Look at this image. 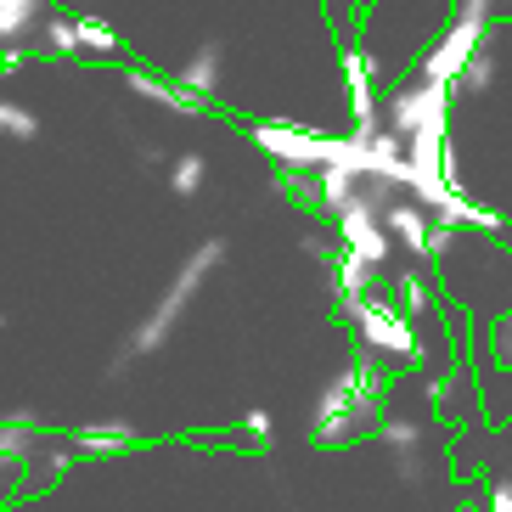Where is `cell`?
<instances>
[{
    "instance_id": "cell-4",
    "label": "cell",
    "mask_w": 512,
    "mask_h": 512,
    "mask_svg": "<svg viewBox=\"0 0 512 512\" xmlns=\"http://www.w3.org/2000/svg\"><path fill=\"white\" fill-rule=\"evenodd\" d=\"M389 299L400 304V316H411V321L434 316V310H439L434 271H428V265H406V271H394L389 276Z\"/></svg>"
},
{
    "instance_id": "cell-5",
    "label": "cell",
    "mask_w": 512,
    "mask_h": 512,
    "mask_svg": "<svg viewBox=\"0 0 512 512\" xmlns=\"http://www.w3.org/2000/svg\"><path fill=\"white\" fill-rule=\"evenodd\" d=\"M479 372H490V366H512V310H501L490 327L479 332Z\"/></svg>"
},
{
    "instance_id": "cell-6",
    "label": "cell",
    "mask_w": 512,
    "mask_h": 512,
    "mask_svg": "<svg viewBox=\"0 0 512 512\" xmlns=\"http://www.w3.org/2000/svg\"><path fill=\"white\" fill-rule=\"evenodd\" d=\"M484 512H512V479H501V473H484Z\"/></svg>"
},
{
    "instance_id": "cell-2",
    "label": "cell",
    "mask_w": 512,
    "mask_h": 512,
    "mask_svg": "<svg viewBox=\"0 0 512 512\" xmlns=\"http://www.w3.org/2000/svg\"><path fill=\"white\" fill-rule=\"evenodd\" d=\"M389 411V372L372 366L361 349L349 344V361L344 372L332 377L316 400V417H310V434L316 445H332V451H349L361 439L377 434V422Z\"/></svg>"
},
{
    "instance_id": "cell-1",
    "label": "cell",
    "mask_w": 512,
    "mask_h": 512,
    "mask_svg": "<svg viewBox=\"0 0 512 512\" xmlns=\"http://www.w3.org/2000/svg\"><path fill=\"white\" fill-rule=\"evenodd\" d=\"M428 271H434L439 304H445L451 316H462L467 327H473V321L490 327L501 310H512V248L507 242L467 237L462 231L451 254L434 259Z\"/></svg>"
},
{
    "instance_id": "cell-3",
    "label": "cell",
    "mask_w": 512,
    "mask_h": 512,
    "mask_svg": "<svg viewBox=\"0 0 512 512\" xmlns=\"http://www.w3.org/2000/svg\"><path fill=\"white\" fill-rule=\"evenodd\" d=\"M484 34H490V23H467V17H456L451 29L439 34V46L422 57L417 74L434 79V85H456V79L467 74V62L484 51Z\"/></svg>"
}]
</instances>
